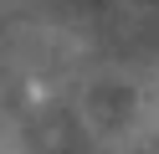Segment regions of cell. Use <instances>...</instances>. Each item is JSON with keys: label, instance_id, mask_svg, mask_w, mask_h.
Segmentation results:
<instances>
[]
</instances>
